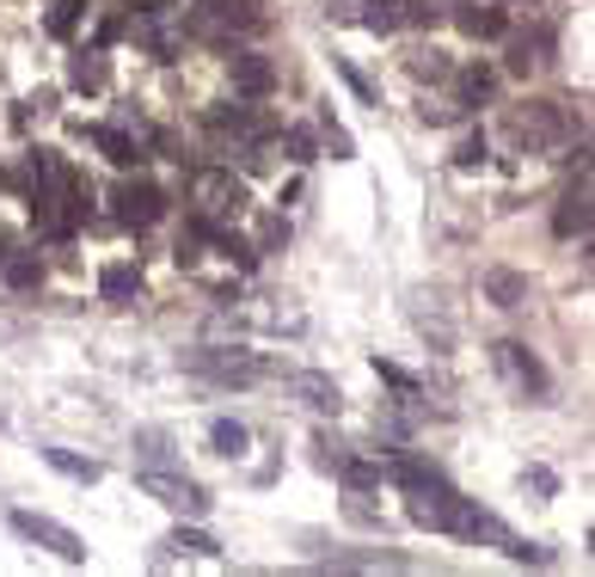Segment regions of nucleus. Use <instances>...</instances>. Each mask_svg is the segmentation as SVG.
Segmentation results:
<instances>
[{
  "label": "nucleus",
  "instance_id": "f8f14e48",
  "mask_svg": "<svg viewBox=\"0 0 595 577\" xmlns=\"http://www.w3.org/2000/svg\"><path fill=\"white\" fill-rule=\"evenodd\" d=\"M99 295H104V302H117V307H129L141 295V271H136V265H104Z\"/></svg>",
  "mask_w": 595,
  "mask_h": 577
},
{
  "label": "nucleus",
  "instance_id": "473e14b6",
  "mask_svg": "<svg viewBox=\"0 0 595 577\" xmlns=\"http://www.w3.org/2000/svg\"><path fill=\"white\" fill-rule=\"evenodd\" d=\"M374 375H381V381H393L399 393H418V381H411L406 369H393V363H374Z\"/></svg>",
  "mask_w": 595,
  "mask_h": 577
},
{
  "label": "nucleus",
  "instance_id": "a878e982",
  "mask_svg": "<svg viewBox=\"0 0 595 577\" xmlns=\"http://www.w3.org/2000/svg\"><path fill=\"white\" fill-rule=\"evenodd\" d=\"M362 25H369L374 37H381V32H393V25H399V0H374L369 13H362Z\"/></svg>",
  "mask_w": 595,
  "mask_h": 577
},
{
  "label": "nucleus",
  "instance_id": "f257e3e1",
  "mask_svg": "<svg viewBox=\"0 0 595 577\" xmlns=\"http://www.w3.org/2000/svg\"><path fill=\"white\" fill-rule=\"evenodd\" d=\"M190 204H197V221H234L246 209V185L222 167H203L190 179Z\"/></svg>",
  "mask_w": 595,
  "mask_h": 577
},
{
  "label": "nucleus",
  "instance_id": "bb28decb",
  "mask_svg": "<svg viewBox=\"0 0 595 577\" xmlns=\"http://www.w3.org/2000/svg\"><path fill=\"white\" fill-rule=\"evenodd\" d=\"M460 99H467V105L492 99V74H485V69H467V74H460Z\"/></svg>",
  "mask_w": 595,
  "mask_h": 577
},
{
  "label": "nucleus",
  "instance_id": "b1692460",
  "mask_svg": "<svg viewBox=\"0 0 595 577\" xmlns=\"http://www.w3.org/2000/svg\"><path fill=\"white\" fill-rule=\"evenodd\" d=\"M80 13H86V0H55V7H50V37H74Z\"/></svg>",
  "mask_w": 595,
  "mask_h": 577
},
{
  "label": "nucleus",
  "instance_id": "6ab92c4d",
  "mask_svg": "<svg viewBox=\"0 0 595 577\" xmlns=\"http://www.w3.org/2000/svg\"><path fill=\"white\" fill-rule=\"evenodd\" d=\"M166 547H172V553H190V560H222V547L209 541L203 528H172Z\"/></svg>",
  "mask_w": 595,
  "mask_h": 577
},
{
  "label": "nucleus",
  "instance_id": "a211bd4d",
  "mask_svg": "<svg viewBox=\"0 0 595 577\" xmlns=\"http://www.w3.org/2000/svg\"><path fill=\"white\" fill-rule=\"evenodd\" d=\"M295 388L307 393V406H313V412H338L344 406L338 381H325V375H295Z\"/></svg>",
  "mask_w": 595,
  "mask_h": 577
},
{
  "label": "nucleus",
  "instance_id": "7c9ffc66",
  "mask_svg": "<svg viewBox=\"0 0 595 577\" xmlns=\"http://www.w3.org/2000/svg\"><path fill=\"white\" fill-rule=\"evenodd\" d=\"M283 240H289V228H283V216H276V221H264V234H258V253H276Z\"/></svg>",
  "mask_w": 595,
  "mask_h": 577
},
{
  "label": "nucleus",
  "instance_id": "2f4dec72",
  "mask_svg": "<svg viewBox=\"0 0 595 577\" xmlns=\"http://www.w3.org/2000/svg\"><path fill=\"white\" fill-rule=\"evenodd\" d=\"M283 148H289V160H313V136H307V130H289Z\"/></svg>",
  "mask_w": 595,
  "mask_h": 577
},
{
  "label": "nucleus",
  "instance_id": "393cba45",
  "mask_svg": "<svg viewBox=\"0 0 595 577\" xmlns=\"http://www.w3.org/2000/svg\"><path fill=\"white\" fill-rule=\"evenodd\" d=\"M369 7H374V0H325V19H332V25H362Z\"/></svg>",
  "mask_w": 595,
  "mask_h": 577
},
{
  "label": "nucleus",
  "instance_id": "c756f323",
  "mask_svg": "<svg viewBox=\"0 0 595 577\" xmlns=\"http://www.w3.org/2000/svg\"><path fill=\"white\" fill-rule=\"evenodd\" d=\"M136 442H141V455H148V461H166L172 455V449H166V430H141Z\"/></svg>",
  "mask_w": 595,
  "mask_h": 577
},
{
  "label": "nucleus",
  "instance_id": "39448f33",
  "mask_svg": "<svg viewBox=\"0 0 595 577\" xmlns=\"http://www.w3.org/2000/svg\"><path fill=\"white\" fill-rule=\"evenodd\" d=\"M141 492H148V498H160L166 510H185V516H203V510H209L203 486H190V479L166 474V467H148V474H141Z\"/></svg>",
  "mask_w": 595,
  "mask_h": 577
},
{
  "label": "nucleus",
  "instance_id": "4be33fe9",
  "mask_svg": "<svg viewBox=\"0 0 595 577\" xmlns=\"http://www.w3.org/2000/svg\"><path fill=\"white\" fill-rule=\"evenodd\" d=\"M448 7L455 0H399V19H411V25H443Z\"/></svg>",
  "mask_w": 595,
  "mask_h": 577
},
{
  "label": "nucleus",
  "instance_id": "dca6fc26",
  "mask_svg": "<svg viewBox=\"0 0 595 577\" xmlns=\"http://www.w3.org/2000/svg\"><path fill=\"white\" fill-rule=\"evenodd\" d=\"M485 295H492L497 307H522L528 302V277L522 271H492L485 277Z\"/></svg>",
  "mask_w": 595,
  "mask_h": 577
},
{
  "label": "nucleus",
  "instance_id": "7ed1b4c3",
  "mask_svg": "<svg viewBox=\"0 0 595 577\" xmlns=\"http://www.w3.org/2000/svg\"><path fill=\"white\" fill-rule=\"evenodd\" d=\"M185 369L190 375H209V381H222V388H246V381L264 375V363H258L252 351H190Z\"/></svg>",
  "mask_w": 595,
  "mask_h": 577
},
{
  "label": "nucleus",
  "instance_id": "f03ea898",
  "mask_svg": "<svg viewBox=\"0 0 595 577\" xmlns=\"http://www.w3.org/2000/svg\"><path fill=\"white\" fill-rule=\"evenodd\" d=\"M7 523L25 535V541H37V547H50L55 560H69V565H86V541L74 535V528H62L55 516H37V510H13Z\"/></svg>",
  "mask_w": 595,
  "mask_h": 577
},
{
  "label": "nucleus",
  "instance_id": "9d476101",
  "mask_svg": "<svg viewBox=\"0 0 595 577\" xmlns=\"http://www.w3.org/2000/svg\"><path fill=\"white\" fill-rule=\"evenodd\" d=\"M86 136H92V148H99L111 167H136V160H141V142L129 136V130H111V123H99V130H86Z\"/></svg>",
  "mask_w": 595,
  "mask_h": 577
},
{
  "label": "nucleus",
  "instance_id": "0eeeda50",
  "mask_svg": "<svg viewBox=\"0 0 595 577\" xmlns=\"http://www.w3.org/2000/svg\"><path fill=\"white\" fill-rule=\"evenodd\" d=\"M497 369L510 375V381H516L522 393H534V400L546 393V369H541L534 357H528V344H497Z\"/></svg>",
  "mask_w": 595,
  "mask_h": 577
},
{
  "label": "nucleus",
  "instance_id": "2eb2a0df",
  "mask_svg": "<svg viewBox=\"0 0 595 577\" xmlns=\"http://www.w3.org/2000/svg\"><path fill=\"white\" fill-rule=\"evenodd\" d=\"M387 479H393V486H406V492H418V486H436L443 474H436L430 461H418V455H399V461L387 467Z\"/></svg>",
  "mask_w": 595,
  "mask_h": 577
},
{
  "label": "nucleus",
  "instance_id": "423d86ee",
  "mask_svg": "<svg viewBox=\"0 0 595 577\" xmlns=\"http://www.w3.org/2000/svg\"><path fill=\"white\" fill-rule=\"evenodd\" d=\"M209 130H222V136H239V142H264L271 136V118H258L252 105H209Z\"/></svg>",
  "mask_w": 595,
  "mask_h": 577
},
{
  "label": "nucleus",
  "instance_id": "aec40b11",
  "mask_svg": "<svg viewBox=\"0 0 595 577\" xmlns=\"http://www.w3.org/2000/svg\"><path fill=\"white\" fill-rule=\"evenodd\" d=\"M0 271H7V283H13V288H37V283H44V265H37V258L32 253H7V258H0Z\"/></svg>",
  "mask_w": 595,
  "mask_h": 577
},
{
  "label": "nucleus",
  "instance_id": "412c9836",
  "mask_svg": "<svg viewBox=\"0 0 595 577\" xmlns=\"http://www.w3.org/2000/svg\"><path fill=\"white\" fill-rule=\"evenodd\" d=\"M338 479L350 486V492H369V486H381V467H374V461H350V455H338Z\"/></svg>",
  "mask_w": 595,
  "mask_h": 577
},
{
  "label": "nucleus",
  "instance_id": "cd10ccee",
  "mask_svg": "<svg viewBox=\"0 0 595 577\" xmlns=\"http://www.w3.org/2000/svg\"><path fill=\"white\" fill-rule=\"evenodd\" d=\"M411 74H418V81H424V74H430V81H448L455 69H448V62H443L436 50H418V56H411Z\"/></svg>",
  "mask_w": 595,
  "mask_h": 577
},
{
  "label": "nucleus",
  "instance_id": "20e7f679",
  "mask_svg": "<svg viewBox=\"0 0 595 577\" xmlns=\"http://www.w3.org/2000/svg\"><path fill=\"white\" fill-rule=\"evenodd\" d=\"M111 204H117L123 228H153V221L166 216V191L153 185V179H123V185L111 191Z\"/></svg>",
  "mask_w": 595,
  "mask_h": 577
},
{
  "label": "nucleus",
  "instance_id": "1a4fd4ad",
  "mask_svg": "<svg viewBox=\"0 0 595 577\" xmlns=\"http://www.w3.org/2000/svg\"><path fill=\"white\" fill-rule=\"evenodd\" d=\"M271 86H276L271 56H234V93L239 99H264Z\"/></svg>",
  "mask_w": 595,
  "mask_h": 577
},
{
  "label": "nucleus",
  "instance_id": "c85d7f7f",
  "mask_svg": "<svg viewBox=\"0 0 595 577\" xmlns=\"http://www.w3.org/2000/svg\"><path fill=\"white\" fill-rule=\"evenodd\" d=\"M455 167H485V136H467L455 148Z\"/></svg>",
  "mask_w": 595,
  "mask_h": 577
},
{
  "label": "nucleus",
  "instance_id": "9b49d317",
  "mask_svg": "<svg viewBox=\"0 0 595 577\" xmlns=\"http://www.w3.org/2000/svg\"><path fill=\"white\" fill-rule=\"evenodd\" d=\"M69 81L80 86V93H104V86H111V62H104V50H80V56H74Z\"/></svg>",
  "mask_w": 595,
  "mask_h": 577
},
{
  "label": "nucleus",
  "instance_id": "f3484780",
  "mask_svg": "<svg viewBox=\"0 0 595 577\" xmlns=\"http://www.w3.org/2000/svg\"><path fill=\"white\" fill-rule=\"evenodd\" d=\"M44 461H50L55 474L80 479V486H99V479H104V467H99V461H80V455H69V449H44Z\"/></svg>",
  "mask_w": 595,
  "mask_h": 577
},
{
  "label": "nucleus",
  "instance_id": "5701e85b",
  "mask_svg": "<svg viewBox=\"0 0 595 577\" xmlns=\"http://www.w3.org/2000/svg\"><path fill=\"white\" fill-rule=\"evenodd\" d=\"M209 442H215L222 455H246V425H234V418H215V425H209Z\"/></svg>",
  "mask_w": 595,
  "mask_h": 577
},
{
  "label": "nucleus",
  "instance_id": "ddd939ff",
  "mask_svg": "<svg viewBox=\"0 0 595 577\" xmlns=\"http://www.w3.org/2000/svg\"><path fill=\"white\" fill-rule=\"evenodd\" d=\"M516 136L534 142V148H546V142L559 136V118H553V105H528V111H516Z\"/></svg>",
  "mask_w": 595,
  "mask_h": 577
},
{
  "label": "nucleus",
  "instance_id": "6e6552de",
  "mask_svg": "<svg viewBox=\"0 0 595 577\" xmlns=\"http://www.w3.org/2000/svg\"><path fill=\"white\" fill-rule=\"evenodd\" d=\"M553 228H559L565 240H578V234H590V172H583L578 185L559 197V216H553Z\"/></svg>",
  "mask_w": 595,
  "mask_h": 577
},
{
  "label": "nucleus",
  "instance_id": "4468645a",
  "mask_svg": "<svg viewBox=\"0 0 595 577\" xmlns=\"http://www.w3.org/2000/svg\"><path fill=\"white\" fill-rule=\"evenodd\" d=\"M460 32H467V37H504V25H510V19H504V7H479V0H473V7H460Z\"/></svg>",
  "mask_w": 595,
  "mask_h": 577
}]
</instances>
